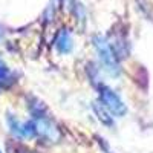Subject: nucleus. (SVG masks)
<instances>
[{"label":"nucleus","mask_w":153,"mask_h":153,"mask_svg":"<svg viewBox=\"0 0 153 153\" xmlns=\"http://www.w3.org/2000/svg\"><path fill=\"white\" fill-rule=\"evenodd\" d=\"M12 83H14V75L6 66V63L0 58V87H9Z\"/></svg>","instance_id":"nucleus-5"},{"label":"nucleus","mask_w":153,"mask_h":153,"mask_svg":"<svg viewBox=\"0 0 153 153\" xmlns=\"http://www.w3.org/2000/svg\"><path fill=\"white\" fill-rule=\"evenodd\" d=\"M0 153H2V152H0Z\"/></svg>","instance_id":"nucleus-9"},{"label":"nucleus","mask_w":153,"mask_h":153,"mask_svg":"<svg viewBox=\"0 0 153 153\" xmlns=\"http://www.w3.org/2000/svg\"><path fill=\"white\" fill-rule=\"evenodd\" d=\"M94 46L97 49V54L100 57L101 65L104 66V69L110 75L117 76L120 74L121 68H120V61H118L117 52H115V49L112 48V45L106 40L104 37H94Z\"/></svg>","instance_id":"nucleus-1"},{"label":"nucleus","mask_w":153,"mask_h":153,"mask_svg":"<svg viewBox=\"0 0 153 153\" xmlns=\"http://www.w3.org/2000/svg\"><path fill=\"white\" fill-rule=\"evenodd\" d=\"M55 48L60 54H69L72 49V38L71 34L68 32V29H63L61 32H58L57 38H55Z\"/></svg>","instance_id":"nucleus-4"},{"label":"nucleus","mask_w":153,"mask_h":153,"mask_svg":"<svg viewBox=\"0 0 153 153\" xmlns=\"http://www.w3.org/2000/svg\"><path fill=\"white\" fill-rule=\"evenodd\" d=\"M0 37H2V31H0Z\"/></svg>","instance_id":"nucleus-8"},{"label":"nucleus","mask_w":153,"mask_h":153,"mask_svg":"<svg viewBox=\"0 0 153 153\" xmlns=\"http://www.w3.org/2000/svg\"><path fill=\"white\" fill-rule=\"evenodd\" d=\"M100 104L103 106L110 115L117 118H121L127 113V107L124 104V101L120 98V95L112 91L107 86L100 87Z\"/></svg>","instance_id":"nucleus-2"},{"label":"nucleus","mask_w":153,"mask_h":153,"mask_svg":"<svg viewBox=\"0 0 153 153\" xmlns=\"http://www.w3.org/2000/svg\"><path fill=\"white\" fill-rule=\"evenodd\" d=\"M23 153H25V152H23ZM26 153H35V152H26Z\"/></svg>","instance_id":"nucleus-7"},{"label":"nucleus","mask_w":153,"mask_h":153,"mask_svg":"<svg viewBox=\"0 0 153 153\" xmlns=\"http://www.w3.org/2000/svg\"><path fill=\"white\" fill-rule=\"evenodd\" d=\"M8 126H9V130L14 133L17 138L20 139H29L35 136V129H34V123L28 121V123H23L20 120H17L14 115H8Z\"/></svg>","instance_id":"nucleus-3"},{"label":"nucleus","mask_w":153,"mask_h":153,"mask_svg":"<svg viewBox=\"0 0 153 153\" xmlns=\"http://www.w3.org/2000/svg\"><path fill=\"white\" fill-rule=\"evenodd\" d=\"M94 109H95V113L98 115V118H100L101 123H104L106 126H110V127L113 126V120L110 118V113H109L103 106H101V104H98V106L94 104Z\"/></svg>","instance_id":"nucleus-6"}]
</instances>
